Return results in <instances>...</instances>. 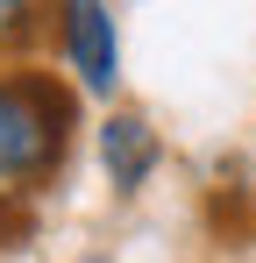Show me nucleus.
<instances>
[{"mask_svg": "<svg viewBox=\"0 0 256 263\" xmlns=\"http://www.w3.org/2000/svg\"><path fill=\"white\" fill-rule=\"evenodd\" d=\"M157 164H164V135L150 128L142 114L114 107V114L100 121V171H107V185H114V192H142V185L157 178Z\"/></svg>", "mask_w": 256, "mask_h": 263, "instance_id": "nucleus-3", "label": "nucleus"}, {"mask_svg": "<svg viewBox=\"0 0 256 263\" xmlns=\"http://www.w3.org/2000/svg\"><path fill=\"white\" fill-rule=\"evenodd\" d=\"M71 86L50 71H7L0 79V192H36L57 178L71 149Z\"/></svg>", "mask_w": 256, "mask_h": 263, "instance_id": "nucleus-1", "label": "nucleus"}, {"mask_svg": "<svg viewBox=\"0 0 256 263\" xmlns=\"http://www.w3.org/2000/svg\"><path fill=\"white\" fill-rule=\"evenodd\" d=\"M85 263H107V256H85Z\"/></svg>", "mask_w": 256, "mask_h": 263, "instance_id": "nucleus-5", "label": "nucleus"}, {"mask_svg": "<svg viewBox=\"0 0 256 263\" xmlns=\"http://www.w3.org/2000/svg\"><path fill=\"white\" fill-rule=\"evenodd\" d=\"M57 50H64L79 92L107 100L121 86V29H114L107 0H57Z\"/></svg>", "mask_w": 256, "mask_h": 263, "instance_id": "nucleus-2", "label": "nucleus"}, {"mask_svg": "<svg viewBox=\"0 0 256 263\" xmlns=\"http://www.w3.org/2000/svg\"><path fill=\"white\" fill-rule=\"evenodd\" d=\"M36 29V0H0V50H14Z\"/></svg>", "mask_w": 256, "mask_h": 263, "instance_id": "nucleus-4", "label": "nucleus"}]
</instances>
